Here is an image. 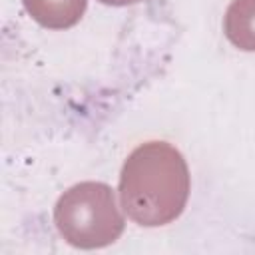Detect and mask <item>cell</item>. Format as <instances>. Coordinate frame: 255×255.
Masks as SVG:
<instances>
[{
  "mask_svg": "<svg viewBox=\"0 0 255 255\" xmlns=\"http://www.w3.org/2000/svg\"><path fill=\"white\" fill-rule=\"evenodd\" d=\"M187 197V163L173 145L149 141L129 153L120 173V201L135 223L165 225L179 217Z\"/></svg>",
  "mask_w": 255,
  "mask_h": 255,
  "instance_id": "cell-1",
  "label": "cell"
},
{
  "mask_svg": "<svg viewBox=\"0 0 255 255\" xmlns=\"http://www.w3.org/2000/svg\"><path fill=\"white\" fill-rule=\"evenodd\" d=\"M54 221L60 235L80 249L114 243L126 223L114 189L98 181H84L70 187L56 203Z\"/></svg>",
  "mask_w": 255,
  "mask_h": 255,
  "instance_id": "cell-2",
  "label": "cell"
},
{
  "mask_svg": "<svg viewBox=\"0 0 255 255\" xmlns=\"http://www.w3.org/2000/svg\"><path fill=\"white\" fill-rule=\"evenodd\" d=\"M26 12L44 28L64 30L74 26L84 10L86 0H22Z\"/></svg>",
  "mask_w": 255,
  "mask_h": 255,
  "instance_id": "cell-3",
  "label": "cell"
},
{
  "mask_svg": "<svg viewBox=\"0 0 255 255\" xmlns=\"http://www.w3.org/2000/svg\"><path fill=\"white\" fill-rule=\"evenodd\" d=\"M223 28L233 46L255 52V0H233L225 12Z\"/></svg>",
  "mask_w": 255,
  "mask_h": 255,
  "instance_id": "cell-4",
  "label": "cell"
},
{
  "mask_svg": "<svg viewBox=\"0 0 255 255\" xmlns=\"http://www.w3.org/2000/svg\"><path fill=\"white\" fill-rule=\"evenodd\" d=\"M102 4H110V6H128V4H137L143 0H100Z\"/></svg>",
  "mask_w": 255,
  "mask_h": 255,
  "instance_id": "cell-5",
  "label": "cell"
}]
</instances>
